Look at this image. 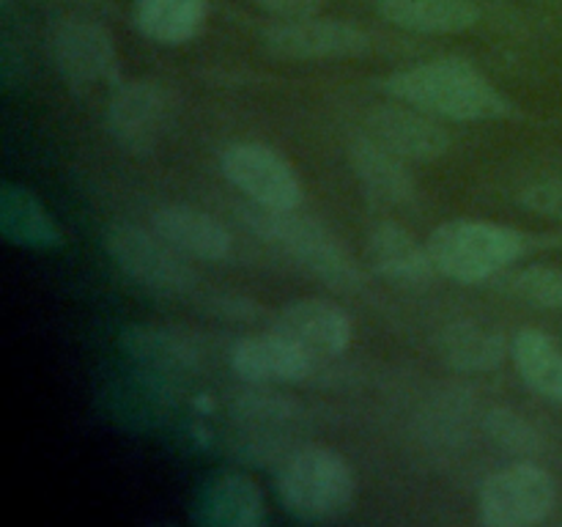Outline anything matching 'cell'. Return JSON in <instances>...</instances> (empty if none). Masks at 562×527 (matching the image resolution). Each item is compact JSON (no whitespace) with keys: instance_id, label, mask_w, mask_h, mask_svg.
I'll list each match as a JSON object with an SVG mask.
<instances>
[{"instance_id":"6da1fadb","label":"cell","mask_w":562,"mask_h":527,"mask_svg":"<svg viewBox=\"0 0 562 527\" xmlns=\"http://www.w3.org/2000/svg\"><path fill=\"white\" fill-rule=\"evenodd\" d=\"M382 88L395 102L450 121H497L516 113L514 102L483 75L477 66L461 58H437L393 71Z\"/></svg>"},{"instance_id":"7a4b0ae2","label":"cell","mask_w":562,"mask_h":527,"mask_svg":"<svg viewBox=\"0 0 562 527\" xmlns=\"http://www.w3.org/2000/svg\"><path fill=\"white\" fill-rule=\"evenodd\" d=\"M278 500L285 514L305 525L338 522L355 508L357 475L338 450L327 445H302L280 464Z\"/></svg>"},{"instance_id":"3957f363","label":"cell","mask_w":562,"mask_h":527,"mask_svg":"<svg viewBox=\"0 0 562 527\" xmlns=\"http://www.w3.org/2000/svg\"><path fill=\"white\" fill-rule=\"evenodd\" d=\"M426 245L442 278L483 283L525 258L530 236L492 220H450L431 231Z\"/></svg>"},{"instance_id":"277c9868","label":"cell","mask_w":562,"mask_h":527,"mask_svg":"<svg viewBox=\"0 0 562 527\" xmlns=\"http://www.w3.org/2000/svg\"><path fill=\"white\" fill-rule=\"evenodd\" d=\"M247 228L256 236L267 239L269 245L289 253L300 261L313 278L327 283L335 291H360L366 285V272L355 261L344 242L324 228L318 220L302 217L294 212H274V209H245Z\"/></svg>"},{"instance_id":"5b68a950","label":"cell","mask_w":562,"mask_h":527,"mask_svg":"<svg viewBox=\"0 0 562 527\" xmlns=\"http://www.w3.org/2000/svg\"><path fill=\"white\" fill-rule=\"evenodd\" d=\"M104 250L115 267L143 289L165 296H184L198 289L195 269L157 231L132 223H113L104 231Z\"/></svg>"},{"instance_id":"8992f818","label":"cell","mask_w":562,"mask_h":527,"mask_svg":"<svg viewBox=\"0 0 562 527\" xmlns=\"http://www.w3.org/2000/svg\"><path fill=\"white\" fill-rule=\"evenodd\" d=\"M558 505V481L532 461H516L483 481L477 492V522L483 527L541 525Z\"/></svg>"},{"instance_id":"52a82bcc","label":"cell","mask_w":562,"mask_h":527,"mask_svg":"<svg viewBox=\"0 0 562 527\" xmlns=\"http://www.w3.org/2000/svg\"><path fill=\"white\" fill-rule=\"evenodd\" d=\"M173 119V91L157 80L119 82L110 93L108 113H104L110 137L135 157L157 152L159 143L168 137Z\"/></svg>"},{"instance_id":"ba28073f","label":"cell","mask_w":562,"mask_h":527,"mask_svg":"<svg viewBox=\"0 0 562 527\" xmlns=\"http://www.w3.org/2000/svg\"><path fill=\"white\" fill-rule=\"evenodd\" d=\"M225 179L256 206L294 212L302 206V181L289 159L263 143H234L220 154Z\"/></svg>"},{"instance_id":"9c48e42d","label":"cell","mask_w":562,"mask_h":527,"mask_svg":"<svg viewBox=\"0 0 562 527\" xmlns=\"http://www.w3.org/2000/svg\"><path fill=\"white\" fill-rule=\"evenodd\" d=\"M49 55L58 75L77 91L119 82V53L110 31L88 16H64L49 31Z\"/></svg>"},{"instance_id":"30bf717a","label":"cell","mask_w":562,"mask_h":527,"mask_svg":"<svg viewBox=\"0 0 562 527\" xmlns=\"http://www.w3.org/2000/svg\"><path fill=\"white\" fill-rule=\"evenodd\" d=\"M263 44L272 55L285 60H344L371 53L373 42L362 27L346 20H289L267 27Z\"/></svg>"},{"instance_id":"8fae6325","label":"cell","mask_w":562,"mask_h":527,"mask_svg":"<svg viewBox=\"0 0 562 527\" xmlns=\"http://www.w3.org/2000/svg\"><path fill=\"white\" fill-rule=\"evenodd\" d=\"M366 132L409 162H434V159L445 157L453 143L437 115L395 102V99L393 104H382L368 113Z\"/></svg>"},{"instance_id":"7c38bea8","label":"cell","mask_w":562,"mask_h":527,"mask_svg":"<svg viewBox=\"0 0 562 527\" xmlns=\"http://www.w3.org/2000/svg\"><path fill=\"white\" fill-rule=\"evenodd\" d=\"M121 349L159 373H198L209 362V338L173 324H130L121 329Z\"/></svg>"},{"instance_id":"4fadbf2b","label":"cell","mask_w":562,"mask_h":527,"mask_svg":"<svg viewBox=\"0 0 562 527\" xmlns=\"http://www.w3.org/2000/svg\"><path fill=\"white\" fill-rule=\"evenodd\" d=\"M313 366L316 357L278 329L247 335L231 349V368L247 384L305 382Z\"/></svg>"},{"instance_id":"5bb4252c","label":"cell","mask_w":562,"mask_h":527,"mask_svg":"<svg viewBox=\"0 0 562 527\" xmlns=\"http://www.w3.org/2000/svg\"><path fill=\"white\" fill-rule=\"evenodd\" d=\"M272 329L300 344L313 357L344 355L355 335L349 313L324 296H302L283 305L274 316Z\"/></svg>"},{"instance_id":"9a60e30c","label":"cell","mask_w":562,"mask_h":527,"mask_svg":"<svg viewBox=\"0 0 562 527\" xmlns=\"http://www.w3.org/2000/svg\"><path fill=\"white\" fill-rule=\"evenodd\" d=\"M192 522L203 527H261L267 522L263 489L245 472H217L198 489Z\"/></svg>"},{"instance_id":"2e32d148","label":"cell","mask_w":562,"mask_h":527,"mask_svg":"<svg viewBox=\"0 0 562 527\" xmlns=\"http://www.w3.org/2000/svg\"><path fill=\"white\" fill-rule=\"evenodd\" d=\"M368 264L379 278L398 289H426L439 274L426 242H417L393 220L373 225L368 234Z\"/></svg>"},{"instance_id":"e0dca14e","label":"cell","mask_w":562,"mask_h":527,"mask_svg":"<svg viewBox=\"0 0 562 527\" xmlns=\"http://www.w3.org/2000/svg\"><path fill=\"white\" fill-rule=\"evenodd\" d=\"M151 228L181 256L195 261H225L234 253V236L214 214L203 209L168 203L151 212Z\"/></svg>"},{"instance_id":"ac0fdd59","label":"cell","mask_w":562,"mask_h":527,"mask_svg":"<svg viewBox=\"0 0 562 527\" xmlns=\"http://www.w3.org/2000/svg\"><path fill=\"white\" fill-rule=\"evenodd\" d=\"M349 162L355 168L357 179L362 181V187L373 198H379L384 203H393V206H409V203H415L417 187L415 179H412L409 165H406L409 159L395 154L393 148L379 143L373 135L360 132V135L351 137Z\"/></svg>"},{"instance_id":"d6986e66","label":"cell","mask_w":562,"mask_h":527,"mask_svg":"<svg viewBox=\"0 0 562 527\" xmlns=\"http://www.w3.org/2000/svg\"><path fill=\"white\" fill-rule=\"evenodd\" d=\"M0 234L11 245L31 247V250L64 247V231L44 209L42 198L14 181H3L0 187Z\"/></svg>"},{"instance_id":"ffe728a7","label":"cell","mask_w":562,"mask_h":527,"mask_svg":"<svg viewBox=\"0 0 562 527\" xmlns=\"http://www.w3.org/2000/svg\"><path fill=\"white\" fill-rule=\"evenodd\" d=\"M379 14L415 33H464L481 20L472 0H379Z\"/></svg>"},{"instance_id":"44dd1931","label":"cell","mask_w":562,"mask_h":527,"mask_svg":"<svg viewBox=\"0 0 562 527\" xmlns=\"http://www.w3.org/2000/svg\"><path fill=\"white\" fill-rule=\"evenodd\" d=\"M135 25L148 42L176 47L203 31L209 20V0H135Z\"/></svg>"},{"instance_id":"7402d4cb","label":"cell","mask_w":562,"mask_h":527,"mask_svg":"<svg viewBox=\"0 0 562 527\" xmlns=\"http://www.w3.org/2000/svg\"><path fill=\"white\" fill-rule=\"evenodd\" d=\"M510 357L530 390L541 399L562 404V351L547 333L525 327L510 340Z\"/></svg>"},{"instance_id":"603a6c76","label":"cell","mask_w":562,"mask_h":527,"mask_svg":"<svg viewBox=\"0 0 562 527\" xmlns=\"http://www.w3.org/2000/svg\"><path fill=\"white\" fill-rule=\"evenodd\" d=\"M439 351L456 371L483 373L503 366L508 346L503 335L486 329L477 322L448 324L439 335Z\"/></svg>"},{"instance_id":"cb8c5ba5","label":"cell","mask_w":562,"mask_h":527,"mask_svg":"<svg viewBox=\"0 0 562 527\" xmlns=\"http://www.w3.org/2000/svg\"><path fill=\"white\" fill-rule=\"evenodd\" d=\"M302 412L300 401L291 395L267 390V384H252L245 393H236L234 417L241 423H252L256 431H269L274 426H289Z\"/></svg>"},{"instance_id":"d4e9b609","label":"cell","mask_w":562,"mask_h":527,"mask_svg":"<svg viewBox=\"0 0 562 527\" xmlns=\"http://www.w3.org/2000/svg\"><path fill=\"white\" fill-rule=\"evenodd\" d=\"M483 428H486L488 439L499 450H505V453L532 459L541 450V434L525 417L510 410H503V406H497V410H492L483 417Z\"/></svg>"},{"instance_id":"484cf974","label":"cell","mask_w":562,"mask_h":527,"mask_svg":"<svg viewBox=\"0 0 562 527\" xmlns=\"http://www.w3.org/2000/svg\"><path fill=\"white\" fill-rule=\"evenodd\" d=\"M508 289L538 307H562V269L536 264L516 272L508 280Z\"/></svg>"},{"instance_id":"4316f807","label":"cell","mask_w":562,"mask_h":527,"mask_svg":"<svg viewBox=\"0 0 562 527\" xmlns=\"http://www.w3.org/2000/svg\"><path fill=\"white\" fill-rule=\"evenodd\" d=\"M521 206H527L536 214H547V217L562 220V179H547L530 184L519 195Z\"/></svg>"},{"instance_id":"83f0119b","label":"cell","mask_w":562,"mask_h":527,"mask_svg":"<svg viewBox=\"0 0 562 527\" xmlns=\"http://www.w3.org/2000/svg\"><path fill=\"white\" fill-rule=\"evenodd\" d=\"M252 3H256L258 9L267 11V14L278 16L280 22H289L316 16L324 0H252Z\"/></svg>"}]
</instances>
